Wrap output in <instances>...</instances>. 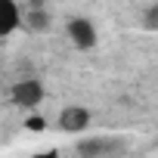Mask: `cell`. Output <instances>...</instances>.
<instances>
[{"mask_svg":"<svg viewBox=\"0 0 158 158\" xmlns=\"http://www.w3.org/2000/svg\"><path fill=\"white\" fill-rule=\"evenodd\" d=\"M10 99H13L19 109H37V106H40V99H44V84H40V81H34V77H25V81L13 84Z\"/></svg>","mask_w":158,"mask_h":158,"instance_id":"obj_1","label":"cell"},{"mask_svg":"<svg viewBox=\"0 0 158 158\" xmlns=\"http://www.w3.org/2000/svg\"><path fill=\"white\" fill-rule=\"evenodd\" d=\"M65 34H68V40L77 47V50H93L96 47V28H93V22L90 19H71L68 25H65Z\"/></svg>","mask_w":158,"mask_h":158,"instance_id":"obj_2","label":"cell"},{"mask_svg":"<svg viewBox=\"0 0 158 158\" xmlns=\"http://www.w3.org/2000/svg\"><path fill=\"white\" fill-rule=\"evenodd\" d=\"M59 127L65 133H81V130L90 127V112L84 106H65L59 112Z\"/></svg>","mask_w":158,"mask_h":158,"instance_id":"obj_3","label":"cell"},{"mask_svg":"<svg viewBox=\"0 0 158 158\" xmlns=\"http://www.w3.org/2000/svg\"><path fill=\"white\" fill-rule=\"evenodd\" d=\"M0 13H3V19H0V37H10L19 25H25V16H22L16 0H0Z\"/></svg>","mask_w":158,"mask_h":158,"instance_id":"obj_4","label":"cell"},{"mask_svg":"<svg viewBox=\"0 0 158 158\" xmlns=\"http://www.w3.org/2000/svg\"><path fill=\"white\" fill-rule=\"evenodd\" d=\"M25 25H28L31 31H44V28L50 25V13H47L44 6H37V3H34V6L25 13Z\"/></svg>","mask_w":158,"mask_h":158,"instance_id":"obj_5","label":"cell"},{"mask_svg":"<svg viewBox=\"0 0 158 158\" xmlns=\"http://www.w3.org/2000/svg\"><path fill=\"white\" fill-rule=\"evenodd\" d=\"M25 127H28L31 133H40V130L47 127V121H44L40 115H28V118H25Z\"/></svg>","mask_w":158,"mask_h":158,"instance_id":"obj_6","label":"cell"},{"mask_svg":"<svg viewBox=\"0 0 158 158\" xmlns=\"http://www.w3.org/2000/svg\"><path fill=\"white\" fill-rule=\"evenodd\" d=\"M77 149H81V158H96L99 155V143H81Z\"/></svg>","mask_w":158,"mask_h":158,"instance_id":"obj_7","label":"cell"},{"mask_svg":"<svg viewBox=\"0 0 158 158\" xmlns=\"http://www.w3.org/2000/svg\"><path fill=\"white\" fill-rule=\"evenodd\" d=\"M146 25H149V28H158V6H152V10L146 13Z\"/></svg>","mask_w":158,"mask_h":158,"instance_id":"obj_8","label":"cell"},{"mask_svg":"<svg viewBox=\"0 0 158 158\" xmlns=\"http://www.w3.org/2000/svg\"><path fill=\"white\" fill-rule=\"evenodd\" d=\"M28 158H59V152H56V149H47V152H34V155H28Z\"/></svg>","mask_w":158,"mask_h":158,"instance_id":"obj_9","label":"cell"}]
</instances>
